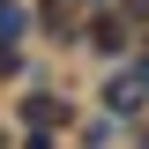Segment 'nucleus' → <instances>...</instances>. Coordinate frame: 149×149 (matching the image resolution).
Wrapping results in <instances>:
<instances>
[{"mask_svg":"<svg viewBox=\"0 0 149 149\" xmlns=\"http://www.w3.org/2000/svg\"><path fill=\"white\" fill-rule=\"evenodd\" d=\"M45 22H52V30H67V22H74V0H45Z\"/></svg>","mask_w":149,"mask_h":149,"instance_id":"f257e3e1","label":"nucleus"}]
</instances>
